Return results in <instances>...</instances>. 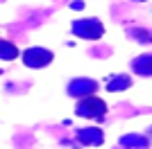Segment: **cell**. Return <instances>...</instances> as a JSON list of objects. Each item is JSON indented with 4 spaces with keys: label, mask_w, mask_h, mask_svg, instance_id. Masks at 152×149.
I'll return each instance as SVG.
<instances>
[{
    "label": "cell",
    "mask_w": 152,
    "mask_h": 149,
    "mask_svg": "<svg viewBox=\"0 0 152 149\" xmlns=\"http://www.w3.org/2000/svg\"><path fill=\"white\" fill-rule=\"evenodd\" d=\"M50 61H52V52H48L43 48H30L23 52V63L27 68H43Z\"/></svg>",
    "instance_id": "obj_1"
},
{
    "label": "cell",
    "mask_w": 152,
    "mask_h": 149,
    "mask_svg": "<svg viewBox=\"0 0 152 149\" xmlns=\"http://www.w3.org/2000/svg\"><path fill=\"white\" fill-rule=\"evenodd\" d=\"M73 32L82 38H100L104 30H102L100 20L89 18V20H75V23H73Z\"/></svg>",
    "instance_id": "obj_2"
},
{
    "label": "cell",
    "mask_w": 152,
    "mask_h": 149,
    "mask_svg": "<svg viewBox=\"0 0 152 149\" xmlns=\"http://www.w3.org/2000/svg\"><path fill=\"white\" fill-rule=\"evenodd\" d=\"M104 102L98 97H84L80 104H77V113L82 118H102L104 115Z\"/></svg>",
    "instance_id": "obj_3"
},
{
    "label": "cell",
    "mask_w": 152,
    "mask_h": 149,
    "mask_svg": "<svg viewBox=\"0 0 152 149\" xmlns=\"http://www.w3.org/2000/svg\"><path fill=\"white\" fill-rule=\"evenodd\" d=\"M68 90H70V95H84V97H89V95L95 90V81H91V79L73 81L68 86Z\"/></svg>",
    "instance_id": "obj_4"
},
{
    "label": "cell",
    "mask_w": 152,
    "mask_h": 149,
    "mask_svg": "<svg viewBox=\"0 0 152 149\" xmlns=\"http://www.w3.org/2000/svg\"><path fill=\"white\" fill-rule=\"evenodd\" d=\"M134 70L139 74H152V56H139L134 61Z\"/></svg>",
    "instance_id": "obj_5"
},
{
    "label": "cell",
    "mask_w": 152,
    "mask_h": 149,
    "mask_svg": "<svg viewBox=\"0 0 152 149\" xmlns=\"http://www.w3.org/2000/svg\"><path fill=\"white\" fill-rule=\"evenodd\" d=\"M18 56V50H16V45L9 43V41H0V59H16Z\"/></svg>",
    "instance_id": "obj_6"
},
{
    "label": "cell",
    "mask_w": 152,
    "mask_h": 149,
    "mask_svg": "<svg viewBox=\"0 0 152 149\" xmlns=\"http://www.w3.org/2000/svg\"><path fill=\"white\" fill-rule=\"evenodd\" d=\"M132 34H134V36H139L141 41H143V43H152V34H150V32H143V30H134Z\"/></svg>",
    "instance_id": "obj_7"
},
{
    "label": "cell",
    "mask_w": 152,
    "mask_h": 149,
    "mask_svg": "<svg viewBox=\"0 0 152 149\" xmlns=\"http://www.w3.org/2000/svg\"><path fill=\"white\" fill-rule=\"evenodd\" d=\"M121 81H114V84H109V88L111 90H116V88H123V86H129V79L127 77H118Z\"/></svg>",
    "instance_id": "obj_8"
}]
</instances>
